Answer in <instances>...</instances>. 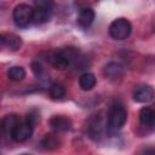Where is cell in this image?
I'll return each instance as SVG.
<instances>
[{"mask_svg": "<svg viewBox=\"0 0 155 155\" xmlns=\"http://www.w3.org/2000/svg\"><path fill=\"white\" fill-rule=\"evenodd\" d=\"M122 71H124V67L120 63H116V62H110L104 68V75L109 79L120 78L122 75Z\"/></svg>", "mask_w": 155, "mask_h": 155, "instance_id": "12", "label": "cell"}, {"mask_svg": "<svg viewBox=\"0 0 155 155\" xmlns=\"http://www.w3.org/2000/svg\"><path fill=\"white\" fill-rule=\"evenodd\" d=\"M154 117H155V113L153 109L145 107L142 108L139 111V121L140 125L144 127H153V122H154Z\"/></svg>", "mask_w": 155, "mask_h": 155, "instance_id": "14", "label": "cell"}, {"mask_svg": "<svg viewBox=\"0 0 155 155\" xmlns=\"http://www.w3.org/2000/svg\"><path fill=\"white\" fill-rule=\"evenodd\" d=\"M153 128L155 130V117H154V122H153Z\"/></svg>", "mask_w": 155, "mask_h": 155, "instance_id": "22", "label": "cell"}, {"mask_svg": "<svg viewBox=\"0 0 155 155\" xmlns=\"http://www.w3.org/2000/svg\"><path fill=\"white\" fill-rule=\"evenodd\" d=\"M97 84V79L92 73H84L79 78V86L84 91H90L92 90Z\"/></svg>", "mask_w": 155, "mask_h": 155, "instance_id": "13", "label": "cell"}, {"mask_svg": "<svg viewBox=\"0 0 155 155\" xmlns=\"http://www.w3.org/2000/svg\"><path fill=\"white\" fill-rule=\"evenodd\" d=\"M31 70H33L35 76H40L42 74V67L39 62H33L31 63Z\"/></svg>", "mask_w": 155, "mask_h": 155, "instance_id": "21", "label": "cell"}, {"mask_svg": "<svg viewBox=\"0 0 155 155\" xmlns=\"http://www.w3.org/2000/svg\"><path fill=\"white\" fill-rule=\"evenodd\" d=\"M132 31V25L126 18H116L109 25V34L115 40H125L130 36Z\"/></svg>", "mask_w": 155, "mask_h": 155, "instance_id": "3", "label": "cell"}, {"mask_svg": "<svg viewBox=\"0 0 155 155\" xmlns=\"http://www.w3.org/2000/svg\"><path fill=\"white\" fill-rule=\"evenodd\" d=\"M7 78L12 81H22L25 78V69L19 65L11 67L7 70Z\"/></svg>", "mask_w": 155, "mask_h": 155, "instance_id": "16", "label": "cell"}, {"mask_svg": "<svg viewBox=\"0 0 155 155\" xmlns=\"http://www.w3.org/2000/svg\"><path fill=\"white\" fill-rule=\"evenodd\" d=\"M132 96L138 103H148L155 97V91L150 85H138L134 87Z\"/></svg>", "mask_w": 155, "mask_h": 155, "instance_id": "6", "label": "cell"}, {"mask_svg": "<svg viewBox=\"0 0 155 155\" xmlns=\"http://www.w3.org/2000/svg\"><path fill=\"white\" fill-rule=\"evenodd\" d=\"M18 124H19V119H18L17 115H15V114L6 115V116L2 119V124H1L4 134H5L7 138L12 137V133H13V131L16 130V127H17Z\"/></svg>", "mask_w": 155, "mask_h": 155, "instance_id": "9", "label": "cell"}, {"mask_svg": "<svg viewBox=\"0 0 155 155\" xmlns=\"http://www.w3.org/2000/svg\"><path fill=\"white\" fill-rule=\"evenodd\" d=\"M94 17H96L94 11L91 7H84L80 10L78 15V24L82 28H87L93 23Z\"/></svg>", "mask_w": 155, "mask_h": 155, "instance_id": "10", "label": "cell"}, {"mask_svg": "<svg viewBox=\"0 0 155 155\" xmlns=\"http://www.w3.org/2000/svg\"><path fill=\"white\" fill-rule=\"evenodd\" d=\"M127 121V110L121 103H114L109 108L108 117H107V131L116 132L121 130Z\"/></svg>", "mask_w": 155, "mask_h": 155, "instance_id": "2", "label": "cell"}, {"mask_svg": "<svg viewBox=\"0 0 155 155\" xmlns=\"http://www.w3.org/2000/svg\"><path fill=\"white\" fill-rule=\"evenodd\" d=\"M48 124L53 131H58V132H65L71 128V120L62 115H56L51 117Z\"/></svg>", "mask_w": 155, "mask_h": 155, "instance_id": "8", "label": "cell"}, {"mask_svg": "<svg viewBox=\"0 0 155 155\" xmlns=\"http://www.w3.org/2000/svg\"><path fill=\"white\" fill-rule=\"evenodd\" d=\"M48 92H50V96L53 98V99H61L65 96V87L64 85L62 84H58V82H54L48 88Z\"/></svg>", "mask_w": 155, "mask_h": 155, "instance_id": "17", "label": "cell"}, {"mask_svg": "<svg viewBox=\"0 0 155 155\" xmlns=\"http://www.w3.org/2000/svg\"><path fill=\"white\" fill-rule=\"evenodd\" d=\"M35 8H42V10H50L53 11L54 0H33Z\"/></svg>", "mask_w": 155, "mask_h": 155, "instance_id": "19", "label": "cell"}, {"mask_svg": "<svg viewBox=\"0 0 155 155\" xmlns=\"http://www.w3.org/2000/svg\"><path fill=\"white\" fill-rule=\"evenodd\" d=\"M52 11L50 10H42V8H35L34 10V16H33V23L35 24H42L47 22L51 18Z\"/></svg>", "mask_w": 155, "mask_h": 155, "instance_id": "15", "label": "cell"}, {"mask_svg": "<svg viewBox=\"0 0 155 155\" xmlns=\"http://www.w3.org/2000/svg\"><path fill=\"white\" fill-rule=\"evenodd\" d=\"M34 10L27 4H19L13 10V22L18 28H27L33 22Z\"/></svg>", "mask_w": 155, "mask_h": 155, "instance_id": "4", "label": "cell"}, {"mask_svg": "<svg viewBox=\"0 0 155 155\" xmlns=\"http://www.w3.org/2000/svg\"><path fill=\"white\" fill-rule=\"evenodd\" d=\"M107 127V122H104L103 117L102 116H96L92 122L90 124V127H88V133H90V137L94 140H99L104 133Z\"/></svg>", "mask_w": 155, "mask_h": 155, "instance_id": "7", "label": "cell"}, {"mask_svg": "<svg viewBox=\"0 0 155 155\" xmlns=\"http://www.w3.org/2000/svg\"><path fill=\"white\" fill-rule=\"evenodd\" d=\"M27 120H28V121H30L33 125H35L36 122H39V121H40V115H39L35 110H33V111H30V113L27 115Z\"/></svg>", "mask_w": 155, "mask_h": 155, "instance_id": "20", "label": "cell"}, {"mask_svg": "<svg viewBox=\"0 0 155 155\" xmlns=\"http://www.w3.org/2000/svg\"><path fill=\"white\" fill-rule=\"evenodd\" d=\"M1 44L12 51H17L22 46V39L16 34L6 33V34H1Z\"/></svg>", "mask_w": 155, "mask_h": 155, "instance_id": "11", "label": "cell"}, {"mask_svg": "<svg viewBox=\"0 0 155 155\" xmlns=\"http://www.w3.org/2000/svg\"><path fill=\"white\" fill-rule=\"evenodd\" d=\"M33 131H34V125L30 122V121H23V122H19L16 127V130L13 131L12 133V139L17 143H23L25 140H28L31 134H33Z\"/></svg>", "mask_w": 155, "mask_h": 155, "instance_id": "5", "label": "cell"}, {"mask_svg": "<svg viewBox=\"0 0 155 155\" xmlns=\"http://www.w3.org/2000/svg\"><path fill=\"white\" fill-rule=\"evenodd\" d=\"M40 145H41V148H44V149L51 150V149H54V148H57V147L59 145V140H58L57 137L53 136V134H46V136L41 139Z\"/></svg>", "mask_w": 155, "mask_h": 155, "instance_id": "18", "label": "cell"}, {"mask_svg": "<svg viewBox=\"0 0 155 155\" xmlns=\"http://www.w3.org/2000/svg\"><path fill=\"white\" fill-rule=\"evenodd\" d=\"M79 58V51L75 47H64L54 51L50 56V63L59 70L69 68Z\"/></svg>", "mask_w": 155, "mask_h": 155, "instance_id": "1", "label": "cell"}]
</instances>
